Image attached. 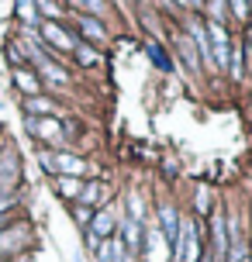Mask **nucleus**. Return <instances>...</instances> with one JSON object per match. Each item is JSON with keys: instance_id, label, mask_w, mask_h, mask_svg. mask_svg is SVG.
Masks as SVG:
<instances>
[{"instance_id": "obj_4", "label": "nucleus", "mask_w": 252, "mask_h": 262, "mask_svg": "<svg viewBox=\"0 0 252 262\" xmlns=\"http://www.w3.org/2000/svg\"><path fill=\"white\" fill-rule=\"evenodd\" d=\"M41 38L52 41L59 52H76V41L69 38V31H66V28H59L55 21H45V25H41Z\"/></svg>"}, {"instance_id": "obj_9", "label": "nucleus", "mask_w": 252, "mask_h": 262, "mask_svg": "<svg viewBox=\"0 0 252 262\" xmlns=\"http://www.w3.org/2000/svg\"><path fill=\"white\" fill-rule=\"evenodd\" d=\"M14 83H17V86H21L28 97H38V93H41L38 76H35V73H28V69H17V73H14Z\"/></svg>"}, {"instance_id": "obj_17", "label": "nucleus", "mask_w": 252, "mask_h": 262, "mask_svg": "<svg viewBox=\"0 0 252 262\" xmlns=\"http://www.w3.org/2000/svg\"><path fill=\"white\" fill-rule=\"evenodd\" d=\"M35 7H38L49 21H59V17H62V4H59V0H38Z\"/></svg>"}, {"instance_id": "obj_5", "label": "nucleus", "mask_w": 252, "mask_h": 262, "mask_svg": "<svg viewBox=\"0 0 252 262\" xmlns=\"http://www.w3.org/2000/svg\"><path fill=\"white\" fill-rule=\"evenodd\" d=\"M17 180V148L7 145V152L0 156V190H11Z\"/></svg>"}, {"instance_id": "obj_12", "label": "nucleus", "mask_w": 252, "mask_h": 262, "mask_svg": "<svg viewBox=\"0 0 252 262\" xmlns=\"http://www.w3.org/2000/svg\"><path fill=\"white\" fill-rule=\"evenodd\" d=\"M28 131H31V135H41V138H59V124H55V121L28 118Z\"/></svg>"}, {"instance_id": "obj_30", "label": "nucleus", "mask_w": 252, "mask_h": 262, "mask_svg": "<svg viewBox=\"0 0 252 262\" xmlns=\"http://www.w3.org/2000/svg\"><path fill=\"white\" fill-rule=\"evenodd\" d=\"M7 207H14V196H0V214H4Z\"/></svg>"}, {"instance_id": "obj_22", "label": "nucleus", "mask_w": 252, "mask_h": 262, "mask_svg": "<svg viewBox=\"0 0 252 262\" xmlns=\"http://www.w3.org/2000/svg\"><path fill=\"white\" fill-rule=\"evenodd\" d=\"M232 14L239 21H249V0H232Z\"/></svg>"}, {"instance_id": "obj_1", "label": "nucleus", "mask_w": 252, "mask_h": 262, "mask_svg": "<svg viewBox=\"0 0 252 262\" xmlns=\"http://www.w3.org/2000/svg\"><path fill=\"white\" fill-rule=\"evenodd\" d=\"M41 166L45 169H62L69 176V180H76V176H83V172L90 169L87 162H83L80 156H73V152H41Z\"/></svg>"}, {"instance_id": "obj_29", "label": "nucleus", "mask_w": 252, "mask_h": 262, "mask_svg": "<svg viewBox=\"0 0 252 262\" xmlns=\"http://www.w3.org/2000/svg\"><path fill=\"white\" fill-rule=\"evenodd\" d=\"M7 55H11V62H21V52H17V45H7Z\"/></svg>"}, {"instance_id": "obj_7", "label": "nucleus", "mask_w": 252, "mask_h": 262, "mask_svg": "<svg viewBox=\"0 0 252 262\" xmlns=\"http://www.w3.org/2000/svg\"><path fill=\"white\" fill-rule=\"evenodd\" d=\"M114 224H118V217H114V207H104L97 217L90 221V231L97 238H107V235H114Z\"/></svg>"}, {"instance_id": "obj_26", "label": "nucleus", "mask_w": 252, "mask_h": 262, "mask_svg": "<svg viewBox=\"0 0 252 262\" xmlns=\"http://www.w3.org/2000/svg\"><path fill=\"white\" fill-rule=\"evenodd\" d=\"M183 55H186V66L197 69V55H194V49H190V41H186V38H183Z\"/></svg>"}, {"instance_id": "obj_19", "label": "nucleus", "mask_w": 252, "mask_h": 262, "mask_svg": "<svg viewBox=\"0 0 252 262\" xmlns=\"http://www.w3.org/2000/svg\"><path fill=\"white\" fill-rule=\"evenodd\" d=\"M149 245H152V262H162V231L159 228L149 231Z\"/></svg>"}, {"instance_id": "obj_35", "label": "nucleus", "mask_w": 252, "mask_h": 262, "mask_svg": "<svg viewBox=\"0 0 252 262\" xmlns=\"http://www.w3.org/2000/svg\"><path fill=\"white\" fill-rule=\"evenodd\" d=\"M118 4H124V0H118Z\"/></svg>"}, {"instance_id": "obj_24", "label": "nucleus", "mask_w": 252, "mask_h": 262, "mask_svg": "<svg viewBox=\"0 0 252 262\" xmlns=\"http://www.w3.org/2000/svg\"><path fill=\"white\" fill-rule=\"evenodd\" d=\"M207 11H211L214 25H221V17H225V4H221V0H211V7H207Z\"/></svg>"}, {"instance_id": "obj_15", "label": "nucleus", "mask_w": 252, "mask_h": 262, "mask_svg": "<svg viewBox=\"0 0 252 262\" xmlns=\"http://www.w3.org/2000/svg\"><path fill=\"white\" fill-rule=\"evenodd\" d=\"M41 73H45V79H49V83H62V86H66V83H69L66 69H59V66H55V62H49V59L41 62Z\"/></svg>"}, {"instance_id": "obj_33", "label": "nucleus", "mask_w": 252, "mask_h": 262, "mask_svg": "<svg viewBox=\"0 0 252 262\" xmlns=\"http://www.w3.org/2000/svg\"><path fill=\"white\" fill-rule=\"evenodd\" d=\"M66 4H73V7H80V0H66Z\"/></svg>"}, {"instance_id": "obj_18", "label": "nucleus", "mask_w": 252, "mask_h": 262, "mask_svg": "<svg viewBox=\"0 0 252 262\" xmlns=\"http://www.w3.org/2000/svg\"><path fill=\"white\" fill-rule=\"evenodd\" d=\"M76 59H80L83 66H97V62H100V52L90 49V45H76Z\"/></svg>"}, {"instance_id": "obj_11", "label": "nucleus", "mask_w": 252, "mask_h": 262, "mask_svg": "<svg viewBox=\"0 0 252 262\" xmlns=\"http://www.w3.org/2000/svg\"><path fill=\"white\" fill-rule=\"evenodd\" d=\"M138 224L142 221H124V238H128V255H138L142 252V231H138Z\"/></svg>"}, {"instance_id": "obj_36", "label": "nucleus", "mask_w": 252, "mask_h": 262, "mask_svg": "<svg viewBox=\"0 0 252 262\" xmlns=\"http://www.w3.org/2000/svg\"><path fill=\"white\" fill-rule=\"evenodd\" d=\"M245 262H249V259H245Z\"/></svg>"}, {"instance_id": "obj_21", "label": "nucleus", "mask_w": 252, "mask_h": 262, "mask_svg": "<svg viewBox=\"0 0 252 262\" xmlns=\"http://www.w3.org/2000/svg\"><path fill=\"white\" fill-rule=\"evenodd\" d=\"M214 249H218V255L225 252V224H221V217H214Z\"/></svg>"}, {"instance_id": "obj_13", "label": "nucleus", "mask_w": 252, "mask_h": 262, "mask_svg": "<svg viewBox=\"0 0 252 262\" xmlns=\"http://www.w3.org/2000/svg\"><path fill=\"white\" fill-rule=\"evenodd\" d=\"M25 111H28V114H55V104H52V100H45V97H28Z\"/></svg>"}, {"instance_id": "obj_25", "label": "nucleus", "mask_w": 252, "mask_h": 262, "mask_svg": "<svg viewBox=\"0 0 252 262\" xmlns=\"http://www.w3.org/2000/svg\"><path fill=\"white\" fill-rule=\"evenodd\" d=\"M80 7H87L90 14H104L107 4H104V0H80Z\"/></svg>"}, {"instance_id": "obj_37", "label": "nucleus", "mask_w": 252, "mask_h": 262, "mask_svg": "<svg viewBox=\"0 0 252 262\" xmlns=\"http://www.w3.org/2000/svg\"><path fill=\"white\" fill-rule=\"evenodd\" d=\"M249 262H252V259H249Z\"/></svg>"}, {"instance_id": "obj_23", "label": "nucleus", "mask_w": 252, "mask_h": 262, "mask_svg": "<svg viewBox=\"0 0 252 262\" xmlns=\"http://www.w3.org/2000/svg\"><path fill=\"white\" fill-rule=\"evenodd\" d=\"M128 207H132V221H142V214H145V210H142V196L132 193L128 196Z\"/></svg>"}, {"instance_id": "obj_27", "label": "nucleus", "mask_w": 252, "mask_h": 262, "mask_svg": "<svg viewBox=\"0 0 252 262\" xmlns=\"http://www.w3.org/2000/svg\"><path fill=\"white\" fill-rule=\"evenodd\" d=\"M87 249H90V252H97V249H100V238L93 235V231H87Z\"/></svg>"}, {"instance_id": "obj_28", "label": "nucleus", "mask_w": 252, "mask_h": 262, "mask_svg": "<svg viewBox=\"0 0 252 262\" xmlns=\"http://www.w3.org/2000/svg\"><path fill=\"white\" fill-rule=\"evenodd\" d=\"M76 221H80V224H90V210H87V207H76Z\"/></svg>"}, {"instance_id": "obj_34", "label": "nucleus", "mask_w": 252, "mask_h": 262, "mask_svg": "<svg viewBox=\"0 0 252 262\" xmlns=\"http://www.w3.org/2000/svg\"><path fill=\"white\" fill-rule=\"evenodd\" d=\"M249 45H252V21H249Z\"/></svg>"}, {"instance_id": "obj_20", "label": "nucleus", "mask_w": 252, "mask_h": 262, "mask_svg": "<svg viewBox=\"0 0 252 262\" xmlns=\"http://www.w3.org/2000/svg\"><path fill=\"white\" fill-rule=\"evenodd\" d=\"M17 17H21V21H28V25H31V21H35V17H38V7H35V4H31V0H17Z\"/></svg>"}, {"instance_id": "obj_2", "label": "nucleus", "mask_w": 252, "mask_h": 262, "mask_svg": "<svg viewBox=\"0 0 252 262\" xmlns=\"http://www.w3.org/2000/svg\"><path fill=\"white\" fill-rule=\"evenodd\" d=\"M197 259V224L180 221V238L173 245V262H194Z\"/></svg>"}, {"instance_id": "obj_3", "label": "nucleus", "mask_w": 252, "mask_h": 262, "mask_svg": "<svg viewBox=\"0 0 252 262\" xmlns=\"http://www.w3.org/2000/svg\"><path fill=\"white\" fill-rule=\"evenodd\" d=\"M207 31H211V62L218 66V69H228V59H232V38H228L225 25H204Z\"/></svg>"}, {"instance_id": "obj_10", "label": "nucleus", "mask_w": 252, "mask_h": 262, "mask_svg": "<svg viewBox=\"0 0 252 262\" xmlns=\"http://www.w3.org/2000/svg\"><path fill=\"white\" fill-rule=\"evenodd\" d=\"M80 31L87 35V38H93V41H104V38H107V28L100 25L97 17H87V14L80 17Z\"/></svg>"}, {"instance_id": "obj_16", "label": "nucleus", "mask_w": 252, "mask_h": 262, "mask_svg": "<svg viewBox=\"0 0 252 262\" xmlns=\"http://www.w3.org/2000/svg\"><path fill=\"white\" fill-rule=\"evenodd\" d=\"M55 190H59L62 196H80L83 183H76V180H69V176H59V180H55Z\"/></svg>"}, {"instance_id": "obj_31", "label": "nucleus", "mask_w": 252, "mask_h": 262, "mask_svg": "<svg viewBox=\"0 0 252 262\" xmlns=\"http://www.w3.org/2000/svg\"><path fill=\"white\" fill-rule=\"evenodd\" d=\"M186 4H190V7H204V0H186Z\"/></svg>"}, {"instance_id": "obj_8", "label": "nucleus", "mask_w": 252, "mask_h": 262, "mask_svg": "<svg viewBox=\"0 0 252 262\" xmlns=\"http://www.w3.org/2000/svg\"><path fill=\"white\" fill-rule=\"evenodd\" d=\"M104 196H107V186L104 183H87L80 190L76 200H83V207H100V204H104Z\"/></svg>"}, {"instance_id": "obj_6", "label": "nucleus", "mask_w": 252, "mask_h": 262, "mask_svg": "<svg viewBox=\"0 0 252 262\" xmlns=\"http://www.w3.org/2000/svg\"><path fill=\"white\" fill-rule=\"evenodd\" d=\"M159 231H162V238L170 242V245H176V238H180V217H176V210L170 207V204H162L159 207Z\"/></svg>"}, {"instance_id": "obj_32", "label": "nucleus", "mask_w": 252, "mask_h": 262, "mask_svg": "<svg viewBox=\"0 0 252 262\" xmlns=\"http://www.w3.org/2000/svg\"><path fill=\"white\" fill-rule=\"evenodd\" d=\"M0 228H7V217H4V214H0Z\"/></svg>"}, {"instance_id": "obj_14", "label": "nucleus", "mask_w": 252, "mask_h": 262, "mask_svg": "<svg viewBox=\"0 0 252 262\" xmlns=\"http://www.w3.org/2000/svg\"><path fill=\"white\" fill-rule=\"evenodd\" d=\"M25 245V228H14L11 235H0V252H14Z\"/></svg>"}]
</instances>
